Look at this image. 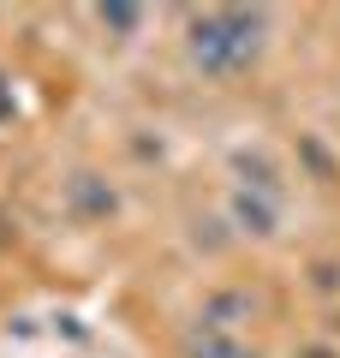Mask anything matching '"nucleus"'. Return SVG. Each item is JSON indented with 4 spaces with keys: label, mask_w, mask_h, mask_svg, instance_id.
Wrapping results in <instances>:
<instances>
[{
    "label": "nucleus",
    "mask_w": 340,
    "mask_h": 358,
    "mask_svg": "<svg viewBox=\"0 0 340 358\" xmlns=\"http://www.w3.org/2000/svg\"><path fill=\"white\" fill-rule=\"evenodd\" d=\"M269 48V18L245 6H209L191 13L185 24V54L203 78H245Z\"/></svg>",
    "instance_id": "f257e3e1"
},
{
    "label": "nucleus",
    "mask_w": 340,
    "mask_h": 358,
    "mask_svg": "<svg viewBox=\"0 0 340 358\" xmlns=\"http://www.w3.org/2000/svg\"><path fill=\"white\" fill-rule=\"evenodd\" d=\"M227 209H233V227L239 233H257V239H275L281 233V215H287V192H281V179L269 162H239V185H233V197H227Z\"/></svg>",
    "instance_id": "f03ea898"
},
{
    "label": "nucleus",
    "mask_w": 340,
    "mask_h": 358,
    "mask_svg": "<svg viewBox=\"0 0 340 358\" xmlns=\"http://www.w3.org/2000/svg\"><path fill=\"white\" fill-rule=\"evenodd\" d=\"M257 310H263V299H257L251 287H221V293L203 299L197 329H209V334H245V322H257Z\"/></svg>",
    "instance_id": "7ed1b4c3"
},
{
    "label": "nucleus",
    "mask_w": 340,
    "mask_h": 358,
    "mask_svg": "<svg viewBox=\"0 0 340 358\" xmlns=\"http://www.w3.org/2000/svg\"><path fill=\"white\" fill-rule=\"evenodd\" d=\"M113 209H120V197H113V185L101 173H72L66 179V215L72 221H108Z\"/></svg>",
    "instance_id": "20e7f679"
},
{
    "label": "nucleus",
    "mask_w": 340,
    "mask_h": 358,
    "mask_svg": "<svg viewBox=\"0 0 340 358\" xmlns=\"http://www.w3.org/2000/svg\"><path fill=\"white\" fill-rule=\"evenodd\" d=\"M185 358H263L245 334H209V329H197L185 341Z\"/></svg>",
    "instance_id": "39448f33"
},
{
    "label": "nucleus",
    "mask_w": 340,
    "mask_h": 358,
    "mask_svg": "<svg viewBox=\"0 0 340 358\" xmlns=\"http://www.w3.org/2000/svg\"><path fill=\"white\" fill-rule=\"evenodd\" d=\"M101 24H108V30H138L143 24V6H101Z\"/></svg>",
    "instance_id": "423d86ee"
},
{
    "label": "nucleus",
    "mask_w": 340,
    "mask_h": 358,
    "mask_svg": "<svg viewBox=\"0 0 340 358\" xmlns=\"http://www.w3.org/2000/svg\"><path fill=\"white\" fill-rule=\"evenodd\" d=\"M13 108H18V102H13V84L0 78V120H13Z\"/></svg>",
    "instance_id": "0eeeda50"
}]
</instances>
